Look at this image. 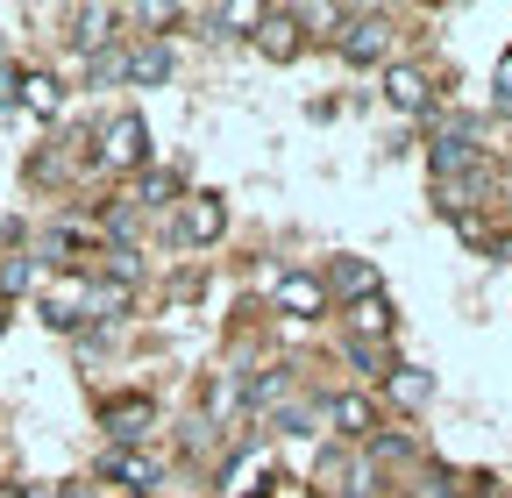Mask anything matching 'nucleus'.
<instances>
[{"label": "nucleus", "mask_w": 512, "mask_h": 498, "mask_svg": "<svg viewBox=\"0 0 512 498\" xmlns=\"http://www.w3.org/2000/svg\"><path fill=\"white\" fill-rule=\"evenodd\" d=\"M221 228H228V207H221L214 193H192V200H185V214H178V235H185V242H214Z\"/></svg>", "instance_id": "obj_1"}, {"label": "nucleus", "mask_w": 512, "mask_h": 498, "mask_svg": "<svg viewBox=\"0 0 512 498\" xmlns=\"http://www.w3.org/2000/svg\"><path fill=\"white\" fill-rule=\"evenodd\" d=\"M384 50H392V29H384L377 15L342 29V57H349V65H370V57H384Z\"/></svg>", "instance_id": "obj_2"}, {"label": "nucleus", "mask_w": 512, "mask_h": 498, "mask_svg": "<svg viewBox=\"0 0 512 498\" xmlns=\"http://www.w3.org/2000/svg\"><path fill=\"white\" fill-rule=\"evenodd\" d=\"M100 157H107V164H143V121H136V114H114Z\"/></svg>", "instance_id": "obj_3"}, {"label": "nucleus", "mask_w": 512, "mask_h": 498, "mask_svg": "<svg viewBox=\"0 0 512 498\" xmlns=\"http://www.w3.org/2000/svg\"><path fill=\"white\" fill-rule=\"evenodd\" d=\"M256 50H264V57H292L299 50V22L292 15H264V22H256Z\"/></svg>", "instance_id": "obj_4"}, {"label": "nucleus", "mask_w": 512, "mask_h": 498, "mask_svg": "<svg viewBox=\"0 0 512 498\" xmlns=\"http://www.w3.org/2000/svg\"><path fill=\"white\" fill-rule=\"evenodd\" d=\"M107 434H114V442H136V434H150V399L107 406Z\"/></svg>", "instance_id": "obj_5"}, {"label": "nucleus", "mask_w": 512, "mask_h": 498, "mask_svg": "<svg viewBox=\"0 0 512 498\" xmlns=\"http://www.w3.org/2000/svg\"><path fill=\"white\" fill-rule=\"evenodd\" d=\"M278 306H285V314H320V285L313 278H285L278 285Z\"/></svg>", "instance_id": "obj_6"}, {"label": "nucleus", "mask_w": 512, "mask_h": 498, "mask_svg": "<svg viewBox=\"0 0 512 498\" xmlns=\"http://www.w3.org/2000/svg\"><path fill=\"white\" fill-rule=\"evenodd\" d=\"M128 72H136L143 86H157V79H171V50H164V43H150V50H136V57H128Z\"/></svg>", "instance_id": "obj_7"}, {"label": "nucleus", "mask_w": 512, "mask_h": 498, "mask_svg": "<svg viewBox=\"0 0 512 498\" xmlns=\"http://www.w3.org/2000/svg\"><path fill=\"white\" fill-rule=\"evenodd\" d=\"M320 413H328V420H335L342 434H363V427H370V406H363V399H328Z\"/></svg>", "instance_id": "obj_8"}, {"label": "nucleus", "mask_w": 512, "mask_h": 498, "mask_svg": "<svg viewBox=\"0 0 512 498\" xmlns=\"http://www.w3.org/2000/svg\"><path fill=\"white\" fill-rule=\"evenodd\" d=\"M392 107L420 114V107H427V79H420V72H392Z\"/></svg>", "instance_id": "obj_9"}, {"label": "nucleus", "mask_w": 512, "mask_h": 498, "mask_svg": "<svg viewBox=\"0 0 512 498\" xmlns=\"http://www.w3.org/2000/svg\"><path fill=\"white\" fill-rule=\"evenodd\" d=\"M349 328H356V335H384V328H392V306H384V299H363L356 314H349Z\"/></svg>", "instance_id": "obj_10"}, {"label": "nucleus", "mask_w": 512, "mask_h": 498, "mask_svg": "<svg viewBox=\"0 0 512 498\" xmlns=\"http://www.w3.org/2000/svg\"><path fill=\"white\" fill-rule=\"evenodd\" d=\"M335 285H342V292H363V299H377V271H370V264H349V257H342V264H335Z\"/></svg>", "instance_id": "obj_11"}, {"label": "nucleus", "mask_w": 512, "mask_h": 498, "mask_svg": "<svg viewBox=\"0 0 512 498\" xmlns=\"http://www.w3.org/2000/svg\"><path fill=\"white\" fill-rule=\"evenodd\" d=\"M22 100H29L36 114H50V107H57V79H50V72H29V79H22Z\"/></svg>", "instance_id": "obj_12"}, {"label": "nucleus", "mask_w": 512, "mask_h": 498, "mask_svg": "<svg viewBox=\"0 0 512 498\" xmlns=\"http://www.w3.org/2000/svg\"><path fill=\"white\" fill-rule=\"evenodd\" d=\"M171 193H178V171H150V178H143V200H150V207H164Z\"/></svg>", "instance_id": "obj_13"}, {"label": "nucleus", "mask_w": 512, "mask_h": 498, "mask_svg": "<svg viewBox=\"0 0 512 498\" xmlns=\"http://www.w3.org/2000/svg\"><path fill=\"white\" fill-rule=\"evenodd\" d=\"M392 392H399L406 406H420V399H427V378H392Z\"/></svg>", "instance_id": "obj_14"}, {"label": "nucleus", "mask_w": 512, "mask_h": 498, "mask_svg": "<svg viewBox=\"0 0 512 498\" xmlns=\"http://www.w3.org/2000/svg\"><path fill=\"white\" fill-rule=\"evenodd\" d=\"M498 107H512V57L498 65Z\"/></svg>", "instance_id": "obj_15"}]
</instances>
